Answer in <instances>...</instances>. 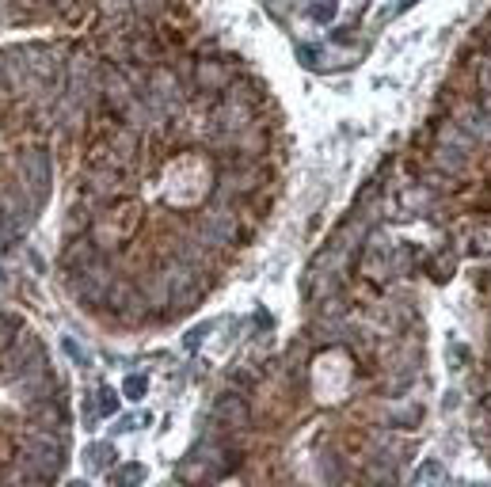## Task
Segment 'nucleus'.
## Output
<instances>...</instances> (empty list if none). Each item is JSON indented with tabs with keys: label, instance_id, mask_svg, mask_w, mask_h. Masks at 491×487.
I'll list each match as a JSON object with an SVG mask.
<instances>
[{
	"label": "nucleus",
	"instance_id": "obj_1",
	"mask_svg": "<svg viewBox=\"0 0 491 487\" xmlns=\"http://www.w3.org/2000/svg\"><path fill=\"white\" fill-rule=\"evenodd\" d=\"M252 99L221 61L141 80L107 73L61 217L58 278L103 324L133 328L191 308L206 251L244 232L255 194Z\"/></svg>",
	"mask_w": 491,
	"mask_h": 487
},
{
	"label": "nucleus",
	"instance_id": "obj_2",
	"mask_svg": "<svg viewBox=\"0 0 491 487\" xmlns=\"http://www.w3.org/2000/svg\"><path fill=\"white\" fill-rule=\"evenodd\" d=\"M107 73L84 42L0 46V248L46 209L61 149L88 126Z\"/></svg>",
	"mask_w": 491,
	"mask_h": 487
},
{
	"label": "nucleus",
	"instance_id": "obj_3",
	"mask_svg": "<svg viewBox=\"0 0 491 487\" xmlns=\"http://www.w3.org/2000/svg\"><path fill=\"white\" fill-rule=\"evenodd\" d=\"M69 426V392L46 342L0 305V483L61 480Z\"/></svg>",
	"mask_w": 491,
	"mask_h": 487
},
{
	"label": "nucleus",
	"instance_id": "obj_4",
	"mask_svg": "<svg viewBox=\"0 0 491 487\" xmlns=\"http://www.w3.org/2000/svg\"><path fill=\"white\" fill-rule=\"evenodd\" d=\"M133 8L138 0H0V31L103 35Z\"/></svg>",
	"mask_w": 491,
	"mask_h": 487
}]
</instances>
